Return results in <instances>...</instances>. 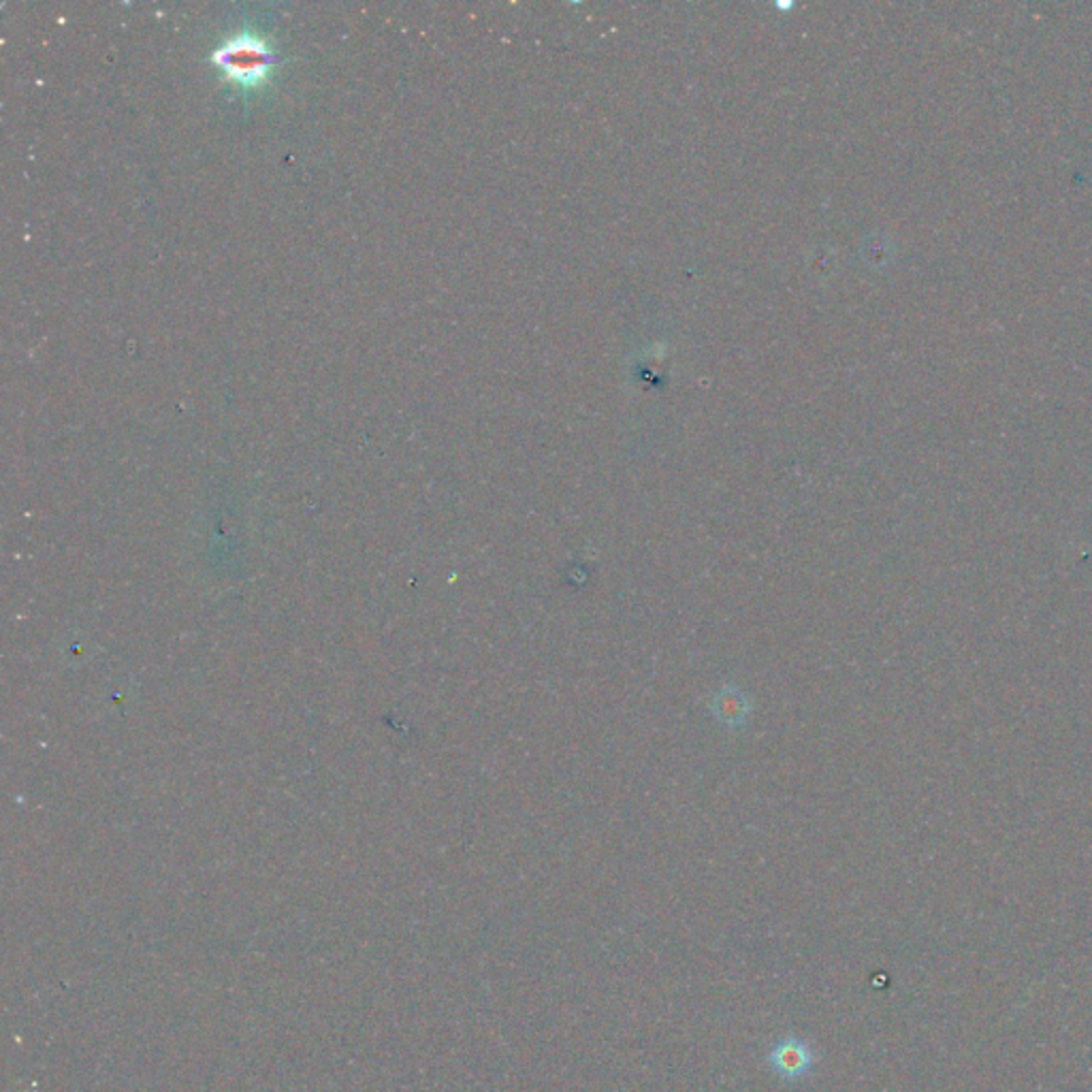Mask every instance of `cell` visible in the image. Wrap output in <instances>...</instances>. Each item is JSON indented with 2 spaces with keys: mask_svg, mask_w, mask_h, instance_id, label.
<instances>
[{
  "mask_svg": "<svg viewBox=\"0 0 1092 1092\" xmlns=\"http://www.w3.org/2000/svg\"><path fill=\"white\" fill-rule=\"evenodd\" d=\"M211 61L229 79L244 86H255L278 63V54L258 35L240 33L235 37H229L211 54Z\"/></svg>",
  "mask_w": 1092,
  "mask_h": 1092,
  "instance_id": "1",
  "label": "cell"
},
{
  "mask_svg": "<svg viewBox=\"0 0 1092 1092\" xmlns=\"http://www.w3.org/2000/svg\"><path fill=\"white\" fill-rule=\"evenodd\" d=\"M767 1061L779 1078L794 1082V1080L805 1078L813 1069L815 1052L811 1050V1045L807 1041L787 1037V1039H781L772 1045Z\"/></svg>",
  "mask_w": 1092,
  "mask_h": 1092,
  "instance_id": "2",
  "label": "cell"
},
{
  "mask_svg": "<svg viewBox=\"0 0 1092 1092\" xmlns=\"http://www.w3.org/2000/svg\"><path fill=\"white\" fill-rule=\"evenodd\" d=\"M708 710L721 728L743 730V728H747V723L754 715V701L738 685L728 683L710 696Z\"/></svg>",
  "mask_w": 1092,
  "mask_h": 1092,
  "instance_id": "3",
  "label": "cell"
}]
</instances>
